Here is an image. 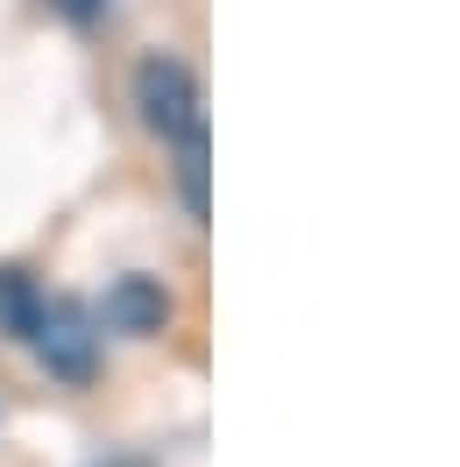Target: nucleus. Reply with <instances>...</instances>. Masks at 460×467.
<instances>
[{
    "mask_svg": "<svg viewBox=\"0 0 460 467\" xmlns=\"http://www.w3.org/2000/svg\"><path fill=\"white\" fill-rule=\"evenodd\" d=\"M128 107L142 114V128L171 149V184L184 213L205 220L213 213V135H205V86L177 50H142L128 71Z\"/></svg>",
    "mask_w": 460,
    "mask_h": 467,
    "instance_id": "f257e3e1",
    "label": "nucleus"
},
{
    "mask_svg": "<svg viewBox=\"0 0 460 467\" xmlns=\"http://www.w3.org/2000/svg\"><path fill=\"white\" fill-rule=\"evenodd\" d=\"M99 319H92V305L86 297H50L43 305V319H36V333H29V354L50 368L58 382H92L99 376Z\"/></svg>",
    "mask_w": 460,
    "mask_h": 467,
    "instance_id": "f03ea898",
    "label": "nucleus"
},
{
    "mask_svg": "<svg viewBox=\"0 0 460 467\" xmlns=\"http://www.w3.org/2000/svg\"><path fill=\"white\" fill-rule=\"evenodd\" d=\"M99 333H120V340H156V333H171L177 319V297L163 276H149V269H128V276H114L107 284V297H99Z\"/></svg>",
    "mask_w": 460,
    "mask_h": 467,
    "instance_id": "7ed1b4c3",
    "label": "nucleus"
},
{
    "mask_svg": "<svg viewBox=\"0 0 460 467\" xmlns=\"http://www.w3.org/2000/svg\"><path fill=\"white\" fill-rule=\"evenodd\" d=\"M43 305H50V291L36 284V269L0 263V340L29 348V333H36V319H43Z\"/></svg>",
    "mask_w": 460,
    "mask_h": 467,
    "instance_id": "20e7f679",
    "label": "nucleus"
},
{
    "mask_svg": "<svg viewBox=\"0 0 460 467\" xmlns=\"http://www.w3.org/2000/svg\"><path fill=\"white\" fill-rule=\"evenodd\" d=\"M43 7H50V15H64L71 29H99V22L114 15V0H43Z\"/></svg>",
    "mask_w": 460,
    "mask_h": 467,
    "instance_id": "39448f33",
    "label": "nucleus"
}]
</instances>
